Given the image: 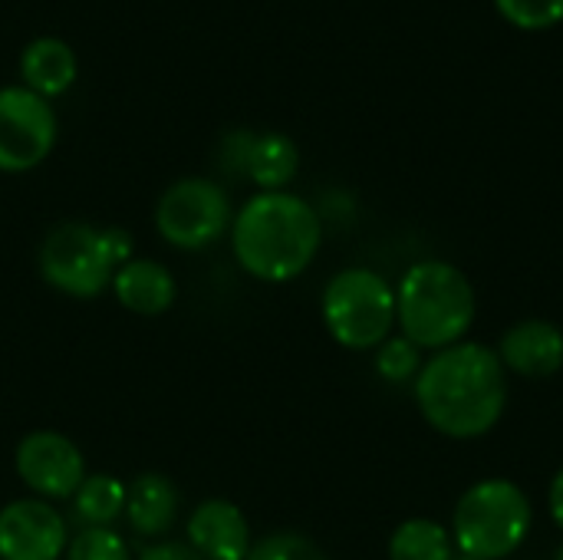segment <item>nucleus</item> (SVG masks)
Here are the masks:
<instances>
[{"mask_svg":"<svg viewBox=\"0 0 563 560\" xmlns=\"http://www.w3.org/2000/svg\"><path fill=\"white\" fill-rule=\"evenodd\" d=\"M139 560H205V558H198L188 545H155V548H148V551H145Z\"/></svg>","mask_w":563,"mask_h":560,"instance_id":"5701e85b","label":"nucleus"},{"mask_svg":"<svg viewBox=\"0 0 563 560\" xmlns=\"http://www.w3.org/2000/svg\"><path fill=\"white\" fill-rule=\"evenodd\" d=\"M376 370L386 383H416L419 370H422V350L412 347L406 337H389L379 350H376Z\"/></svg>","mask_w":563,"mask_h":560,"instance_id":"6ab92c4d","label":"nucleus"},{"mask_svg":"<svg viewBox=\"0 0 563 560\" xmlns=\"http://www.w3.org/2000/svg\"><path fill=\"white\" fill-rule=\"evenodd\" d=\"M495 353L505 373L521 380H551L563 370V330L551 320L528 317L505 330Z\"/></svg>","mask_w":563,"mask_h":560,"instance_id":"9b49d317","label":"nucleus"},{"mask_svg":"<svg viewBox=\"0 0 563 560\" xmlns=\"http://www.w3.org/2000/svg\"><path fill=\"white\" fill-rule=\"evenodd\" d=\"M475 287L449 261L412 264L396 287V323L419 350H445L465 340L475 323Z\"/></svg>","mask_w":563,"mask_h":560,"instance_id":"7ed1b4c3","label":"nucleus"},{"mask_svg":"<svg viewBox=\"0 0 563 560\" xmlns=\"http://www.w3.org/2000/svg\"><path fill=\"white\" fill-rule=\"evenodd\" d=\"M561 560H563V551H561Z\"/></svg>","mask_w":563,"mask_h":560,"instance_id":"a878e982","label":"nucleus"},{"mask_svg":"<svg viewBox=\"0 0 563 560\" xmlns=\"http://www.w3.org/2000/svg\"><path fill=\"white\" fill-rule=\"evenodd\" d=\"M452 560H478V558H468V554H455Z\"/></svg>","mask_w":563,"mask_h":560,"instance_id":"393cba45","label":"nucleus"},{"mask_svg":"<svg viewBox=\"0 0 563 560\" xmlns=\"http://www.w3.org/2000/svg\"><path fill=\"white\" fill-rule=\"evenodd\" d=\"M125 518L142 538H165L178 521V488L158 472H145L125 485Z\"/></svg>","mask_w":563,"mask_h":560,"instance_id":"2eb2a0df","label":"nucleus"},{"mask_svg":"<svg viewBox=\"0 0 563 560\" xmlns=\"http://www.w3.org/2000/svg\"><path fill=\"white\" fill-rule=\"evenodd\" d=\"M56 145V116L49 99L26 86L0 89V172H30Z\"/></svg>","mask_w":563,"mask_h":560,"instance_id":"6e6552de","label":"nucleus"},{"mask_svg":"<svg viewBox=\"0 0 563 560\" xmlns=\"http://www.w3.org/2000/svg\"><path fill=\"white\" fill-rule=\"evenodd\" d=\"M244 560H327V554L303 535L277 531V535H267L257 545H251Z\"/></svg>","mask_w":563,"mask_h":560,"instance_id":"412c9836","label":"nucleus"},{"mask_svg":"<svg viewBox=\"0 0 563 560\" xmlns=\"http://www.w3.org/2000/svg\"><path fill=\"white\" fill-rule=\"evenodd\" d=\"M69 502L76 521L86 528H109L119 515H125V485L115 475H86Z\"/></svg>","mask_w":563,"mask_h":560,"instance_id":"f3484780","label":"nucleus"},{"mask_svg":"<svg viewBox=\"0 0 563 560\" xmlns=\"http://www.w3.org/2000/svg\"><path fill=\"white\" fill-rule=\"evenodd\" d=\"M66 545V521L49 502L20 498L0 512V560H59Z\"/></svg>","mask_w":563,"mask_h":560,"instance_id":"9d476101","label":"nucleus"},{"mask_svg":"<svg viewBox=\"0 0 563 560\" xmlns=\"http://www.w3.org/2000/svg\"><path fill=\"white\" fill-rule=\"evenodd\" d=\"M412 386L422 419L449 439L488 436L508 406V373L498 353L472 340L432 353Z\"/></svg>","mask_w":563,"mask_h":560,"instance_id":"f257e3e1","label":"nucleus"},{"mask_svg":"<svg viewBox=\"0 0 563 560\" xmlns=\"http://www.w3.org/2000/svg\"><path fill=\"white\" fill-rule=\"evenodd\" d=\"M188 548L205 560H244L251 528L244 512L228 498H208L188 515Z\"/></svg>","mask_w":563,"mask_h":560,"instance_id":"f8f14e48","label":"nucleus"},{"mask_svg":"<svg viewBox=\"0 0 563 560\" xmlns=\"http://www.w3.org/2000/svg\"><path fill=\"white\" fill-rule=\"evenodd\" d=\"M112 290L115 300L139 317H158L175 304V277L148 257H129L119 264L112 274Z\"/></svg>","mask_w":563,"mask_h":560,"instance_id":"ddd939ff","label":"nucleus"},{"mask_svg":"<svg viewBox=\"0 0 563 560\" xmlns=\"http://www.w3.org/2000/svg\"><path fill=\"white\" fill-rule=\"evenodd\" d=\"M320 215L290 191L254 195L231 224L238 264L267 284L300 277L320 251Z\"/></svg>","mask_w":563,"mask_h":560,"instance_id":"f03ea898","label":"nucleus"},{"mask_svg":"<svg viewBox=\"0 0 563 560\" xmlns=\"http://www.w3.org/2000/svg\"><path fill=\"white\" fill-rule=\"evenodd\" d=\"M495 7L518 30H548L563 20V0H495Z\"/></svg>","mask_w":563,"mask_h":560,"instance_id":"aec40b11","label":"nucleus"},{"mask_svg":"<svg viewBox=\"0 0 563 560\" xmlns=\"http://www.w3.org/2000/svg\"><path fill=\"white\" fill-rule=\"evenodd\" d=\"M16 475L43 502H66L86 479V459L79 446L59 432H30L16 446Z\"/></svg>","mask_w":563,"mask_h":560,"instance_id":"1a4fd4ad","label":"nucleus"},{"mask_svg":"<svg viewBox=\"0 0 563 560\" xmlns=\"http://www.w3.org/2000/svg\"><path fill=\"white\" fill-rule=\"evenodd\" d=\"M66 560H132L125 541L109 528H82L69 545Z\"/></svg>","mask_w":563,"mask_h":560,"instance_id":"4be33fe9","label":"nucleus"},{"mask_svg":"<svg viewBox=\"0 0 563 560\" xmlns=\"http://www.w3.org/2000/svg\"><path fill=\"white\" fill-rule=\"evenodd\" d=\"M548 508H551V518L554 525L563 531V469L554 475L551 482V492H548Z\"/></svg>","mask_w":563,"mask_h":560,"instance_id":"b1692460","label":"nucleus"},{"mask_svg":"<svg viewBox=\"0 0 563 560\" xmlns=\"http://www.w3.org/2000/svg\"><path fill=\"white\" fill-rule=\"evenodd\" d=\"M20 76H23V86L30 92L43 96V99H56L76 83L79 63H76V53L66 40L36 36L20 53Z\"/></svg>","mask_w":563,"mask_h":560,"instance_id":"4468645a","label":"nucleus"},{"mask_svg":"<svg viewBox=\"0 0 563 560\" xmlns=\"http://www.w3.org/2000/svg\"><path fill=\"white\" fill-rule=\"evenodd\" d=\"M300 168V152L294 145L290 135L284 132H264L251 139V152H247V165L244 175L264 188V191H284V185L294 182Z\"/></svg>","mask_w":563,"mask_h":560,"instance_id":"dca6fc26","label":"nucleus"},{"mask_svg":"<svg viewBox=\"0 0 563 560\" xmlns=\"http://www.w3.org/2000/svg\"><path fill=\"white\" fill-rule=\"evenodd\" d=\"M231 224V201L224 188L208 178H181L165 188L155 205L158 234L181 251H201L214 244Z\"/></svg>","mask_w":563,"mask_h":560,"instance_id":"0eeeda50","label":"nucleus"},{"mask_svg":"<svg viewBox=\"0 0 563 560\" xmlns=\"http://www.w3.org/2000/svg\"><path fill=\"white\" fill-rule=\"evenodd\" d=\"M455 541L452 535L429 518L402 521L389 538V560H452Z\"/></svg>","mask_w":563,"mask_h":560,"instance_id":"a211bd4d","label":"nucleus"},{"mask_svg":"<svg viewBox=\"0 0 563 560\" xmlns=\"http://www.w3.org/2000/svg\"><path fill=\"white\" fill-rule=\"evenodd\" d=\"M534 508L525 488L508 479L475 482L455 508L452 541L459 554L478 560L511 558L531 535Z\"/></svg>","mask_w":563,"mask_h":560,"instance_id":"20e7f679","label":"nucleus"},{"mask_svg":"<svg viewBox=\"0 0 563 560\" xmlns=\"http://www.w3.org/2000/svg\"><path fill=\"white\" fill-rule=\"evenodd\" d=\"M323 323L346 350H379L396 327V287L369 267H346L323 290Z\"/></svg>","mask_w":563,"mask_h":560,"instance_id":"423d86ee","label":"nucleus"},{"mask_svg":"<svg viewBox=\"0 0 563 560\" xmlns=\"http://www.w3.org/2000/svg\"><path fill=\"white\" fill-rule=\"evenodd\" d=\"M129 234L119 228L99 231L82 221H66L46 234L40 248V274L59 294L92 300L112 284V274L129 261Z\"/></svg>","mask_w":563,"mask_h":560,"instance_id":"39448f33","label":"nucleus"}]
</instances>
